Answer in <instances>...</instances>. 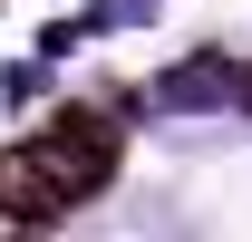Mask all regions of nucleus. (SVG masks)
<instances>
[{"instance_id": "1", "label": "nucleus", "mask_w": 252, "mask_h": 242, "mask_svg": "<svg viewBox=\"0 0 252 242\" xmlns=\"http://www.w3.org/2000/svg\"><path fill=\"white\" fill-rule=\"evenodd\" d=\"M30 155L49 165V184H59L68 204H88L97 184L117 175V126H97V117H59L49 136H30Z\"/></svg>"}, {"instance_id": "2", "label": "nucleus", "mask_w": 252, "mask_h": 242, "mask_svg": "<svg viewBox=\"0 0 252 242\" xmlns=\"http://www.w3.org/2000/svg\"><path fill=\"white\" fill-rule=\"evenodd\" d=\"M0 213H10V223H59V213H68V194L49 184V165H39L30 146L0 155Z\"/></svg>"}]
</instances>
